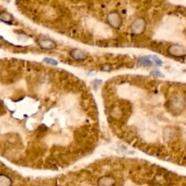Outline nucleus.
I'll use <instances>...</instances> for the list:
<instances>
[{
    "instance_id": "7ed1b4c3",
    "label": "nucleus",
    "mask_w": 186,
    "mask_h": 186,
    "mask_svg": "<svg viewBox=\"0 0 186 186\" xmlns=\"http://www.w3.org/2000/svg\"><path fill=\"white\" fill-rule=\"evenodd\" d=\"M107 21L109 25L114 28H119L122 23L121 15L117 12H111L109 13L107 16Z\"/></svg>"
},
{
    "instance_id": "6e6552de",
    "label": "nucleus",
    "mask_w": 186,
    "mask_h": 186,
    "mask_svg": "<svg viewBox=\"0 0 186 186\" xmlns=\"http://www.w3.org/2000/svg\"><path fill=\"white\" fill-rule=\"evenodd\" d=\"M0 21L6 23H11L13 21L12 15L6 11L0 13Z\"/></svg>"
},
{
    "instance_id": "20e7f679",
    "label": "nucleus",
    "mask_w": 186,
    "mask_h": 186,
    "mask_svg": "<svg viewBox=\"0 0 186 186\" xmlns=\"http://www.w3.org/2000/svg\"><path fill=\"white\" fill-rule=\"evenodd\" d=\"M167 52L170 55L176 57V58H180V57H183L186 55V48L178 45H172L168 48Z\"/></svg>"
},
{
    "instance_id": "f257e3e1",
    "label": "nucleus",
    "mask_w": 186,
    "mask_h": 186,
    "mask_svg": "<svg viewBox=\"0 0 186 186\" xmlns=\"http://www.w3.org/2000/svg\"><path fill=\"white\" fill-rule=\"evenodd\" d=\"M185 100L181 95H175L169 100V108L170 111H173L174 113H180L185 108Z\"/></svg>"
},
{
    "instance_id": "0eeeda50",
    "label": "nucleus",
    "mask_w": 186,
    "mask_h": 186,
    "mask_svg": "<svg viewBox=\"0 0 186 186\" xmlns=\"http://www.w3.org/2000/svg\"><path fill=\"white\" fill-rule=\"evenodd\" d=\"M115 180L111 177H103L98 181L99 186H114Z\"/></svg>"
},
{
    "instance_id": "f03ea898",
    "label": "nucleus",
    "mask_w": 186,
    "mask_h": 186,
    "mask_svg": "<svg viewBox=\"0 0 186 186\" xmlns=\"http://www.w3.org/2000/svg\"><path fill=\"white\" fill-rule=\"evenodd\" d=\"M146 21L143 17H137L131 25V30L134 34L140 35L145 31Z\"/></svg>"
},
{
    "instance_id": "ddd939ff",
    "label": "nucleus",
    "mask_w": 186,
    "mask_h": 186,
    "mask_svg": "<svg viewBox=\"0 0 186 186\" xmlns=\"http://www.w3.org/2000/svg\"><path fill=\"white\" fill-rule=\"evenodd\" d=\"M150 75L154 76H162V74L159 71H157V70H155V71H153L151 73H150Z\"/></svg>"
},
{
    "instance_id": "39448f33",
    "label": "nucleus",
    "mask_w": 186,
    "mask_h": 186,
    "mask_svg": "<svg viewBox=\"0 0 186 186\" xmlns=\"http://www.w3.org/2000/svg\"><path fill=\"white\" fill-rule=\"evenodd\" d=\"M38 45L41 48L47 50H53L57 47L56 43L54 41H52V39H50L48 38L39 39L38 41Z\"/></svg>"
},
{
    "instance_id": "f8f14e48",
    "label": "nucleus",
    "mask_w": 186,
    "mask_h": 186,
    "mask_svg": "<svg viewBox=\"0 0 186 186\" xmlns=\"http://www.w3.org/2000/svg\"><path fill=\"white\" fill-rule=\"evenodd\" d=\"M152 58L154 62L156 63V64H157L158 65H161V64H162V61H161L159 58H157L156 56H152Z\"/></svg>"
},
{
    "instance_id": "9d476101",
    "label": "nucleus",
    "mask_w": 186,
    "mask_h": 186,
    "mask_svg": "<svg viewBox=\"0 0 186 186\" xmlns=\"http://www.w3.org/2000/svg\"><path fill=\"white\" fill-rule=\"evenodd\" d=\"M12 182L7 176L0 174V186H11Z\"/></svg>"
},
{
    "instance_id": "1a4fd4ad",
    "label": "nucleus",
    "mask_w": 186,
    "mask_h": 186,
    "mask_svg": "<svg viewBox=\"0 0 186 186\" xmlns=\"http://www.w3.org/2000/svg\"><path fill=\"white\" fill-rule=\"evenodd\" d=\"M137 63L141 66H146V67H150L152 66L153 63L151 60H150L149 59L147 58H140L137 60Z\"/></svg>"
},
{
    "instance_id": "423d86ee",
    "label": "nucleus",
    "mask_w": 186,
    "mask_h": 186,
    "mask_svg": "<svg viewBox=\"0 0 186 186\" xmlns=\"http://www.w3.org/2000/svg\"><path fill=\"white\" fill-rule=\"evenodd\" d=\"M71 55L74 59L78 61H83L86 60L87 56L84 52L82 51L81 50L79 49H74L71 51Z\"/></svg>"
},
{
    "instance_id": "9b49d317",
    "label": "nucleus",
    "mask_w": 186,
    "mask_h": 186,
    "mask_svg": "<svg viewBox=\"0 0 186 186\" xmlns=\"http://www.w3.org/2000/svg\"><path fill=\"white\" fill-rule=\"evenodd\" d=\"M44 61H45V62H47V63H50V64H52L53 65H56L58 64V62L55 60H53V59L52 58H45Z\"/></svg>"
}]
</instances>
